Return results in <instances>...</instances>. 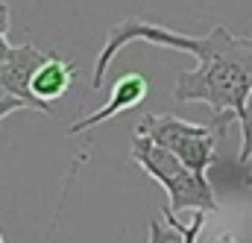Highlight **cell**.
<instances>
[{
	"instance_id": "cell-1",
	"label": "cell",
	"mask_w": 252,
	"mask_h": 243,
	"mask_svg": "<svg viewBox=\"0 0 252 243\" xmlns=\"http://www.w3.org/2000/svg\"><path fill=\"white\" fill-rule=\"evenodd\" d=\"M135 41L190 53L199 64L193 70H182L176 76V85H173L176 103H205L217 118L238 121L247 97L252 94L250 35H235L223 24H217L208 35H185V32H176L170 27L141 21V18H124L103 38V50L94 61L91 88H103V79H106L115 56L126 44H135Z\"/></svg>"
},
{
	"instance_id": "cell-2",
	"label": "cell",
	"mask_w": 252,
	"mask_h": 243,
	"mask_svg": "<svg viewBox=\"0 0 252 243\" xmlns=\"http://www.w3.org/2000/svg\"><path fill=\"white\" fill-rule=\"evenodd\" d=\"M132 161L167 190L170 208L176 214L179 211H205V214H214L220 208L217 196H214V187L205 179V173L190 170L179 155H173L167 147L156 144L144 132L132 135Z\"/></svg>"
},
{
	"instance_id": "cell-3",
	"label": "cell",
	"mask_w": 252,
	"mask_h": 243,
	"mask_svg": "<svg viewBox=\"0 0 252 243\" xmlns=\"http://www.w3.org/2000/svg\"><path fill=\"white\" fill-rule=\"evenodd\" d=\"M229 118H214L211 123H190L176 115H144L135 132H144L156 144L167 147L173 155H179L190 170L208 173L211 164H217V141L223 138Z\"/></svg>"
},
{
	"instance_id": "cell-4",
	"label": "cell",
	"mask_w": 252,
	"mask_h": 243,
	"mask_svg": "<svg viewBox=\"0 0 252 243\" xmlns=\"http://www.w3.org/2000/svg\"><path fill=\"white\" fill-rule=\"evenodd\" d=\"M47 56H50V53L38 50L35 44H18V47L9 50V56L0 64V91H3V94H12V97H18V100H24L30 112H41V115H53V109L44 106L41 100H35L30 85H32L35 70L47 61Z\"/></svg>"
},
{
	"instance_id": "cell-5",
	"label": "cell",
	"mask_w": 252,
	"mask_h": 243,
	"mask_svg": "<svg viewBox=\"0 0 252 243\" xmlns=\"http://www.w3.org/2000/svg\"><path fill=\"white\" fill-rule=\"evenodd\" d=\"M147 94H150V82H147V76H141L138 70H129V73H124V76L115 79L106 106L97 109V112H91V115H85V118H79L76 123H70V126H67V135L88 132V129L100 126V123L112 121V118L124 115V112H129V109L141 106V103L147 100Z\"/></svg>"
},
{
	"instance_id": "cell-6",
	"label": "cell",
	"mask_w": 252,
	"mask_h": 243,
	"mask_svg": "<svg viewBox=\"0 0 252 243\" xmlns=\"http://www.w3.org/2000/svg\"><path fill=\"white\" fill-rule=\"evenodd\" d=\"M73 79H76V64L62 59L59 53H50L47 61L35 70L30 88H32V97L35 100H41L44 106H53L56 100H62L64 94L70 91Z\"/></svg>"
},
{
	"instance_id": "cell-7",
	"label": "cell",
	"mask_w": 252,
	"mask_h": 243,
	"mask_svg": "<svg viewBox=\"0 0 252 243\" xmlns=\"http://www.w3.org/2000/svg\"><path fill=\"white\" fill-rule=\"evenodd\" d=\"M238 123H241V155H238V161L247 164L252 158V94L247 97V103H244V109L238 115ZM244 182L252 187V176H247Z\"/></svg>"
},
{
	"instance_id": "cell-8",
	"label": "cell",
	"mask_w": 252,
	"mask_h": 243,
	"mask_svg": "<svg viewBox=\"0 0 252 243\" xmlns=\"http://www.w3.org/2000/svg\"><path fill=\"white\" fill-rule=\"evenodd\" d=\"M179 238H182V235H179V232H176L170 223H167V226H164V223H156V220L150 223V235H147V243H176Z\"/></svg>"
},
{
	"instance_id": "cell-9",
	"label": "cell",
	"mask_w": 252,
	"mask_h": 243,
	"mask_svg": "<svg viewBox=\"0 0 252 243\" xmlns=\"http://www.w3.org/2000/svg\"><path fill=\"white\" fill-rule=\"evenodd\" d=\"M15 112H30L27 109V103L24 100H18V97H12V94H3L0 91V121H6L9 115H15Z\"/></svg>"
},
{
	"instance_id": "cell-10",
	"label": "cell",
	"mask_w": 252,
	"mask_h": 243,
	"mask_svg": "<svg viewBox=\"0 0 252 243\" xmlns=\"http://www.w3.org/2000/svg\"><path fill=\"white\" fill-rule=\"evenodd\" d=\"M9 27H12V12H9L6 0H0V32H9Z\"/></svg>"
},
{
	"instance_id": "cell-11",
	"label": "cell",
	"mask_w": 252,
	"mask_h": 243,
	"mask_svg": "<svg viewBox=\"0 0 252 243\" xmlns=\"http://www.w3.org/2000/svg\"><path fill=\"white\" fill-rule=\"evenodd\" d=\"M9 50H12V44H9V38H6V32H0V64H3V59L9 56Z\"/></svg>"
},
{
	"instance_id": "cell-12",
	"label": "cell",
	"mask_w": 252,
	"mask_h": 243,
	"mask_svg": "<svg viewBox=\"0 0 252 243\" xmlns=\"http://www.w3.org/2000/svg\"><path fill=\"white\" fill-rule=\"evenodd\" d=\"M211 243H241V241H238L235 235H229V232H226V235H220V238H214Z\"/></svg>"
},
{
	"instance_id": "cell-13",
	"label": "cell",
	"mask_w": 252,
	"mask_h": 243,
	"mask_svg": "<svg viewBox=\"0 0 252 243\" xmlns=\"http://www.w3.org/2000/svg\"><path fill=\"white\" fill-rule=\"evenodd\" d=\"M0 243H6V241H3V232H0Z\"/></svg>"
}]
</instances>
